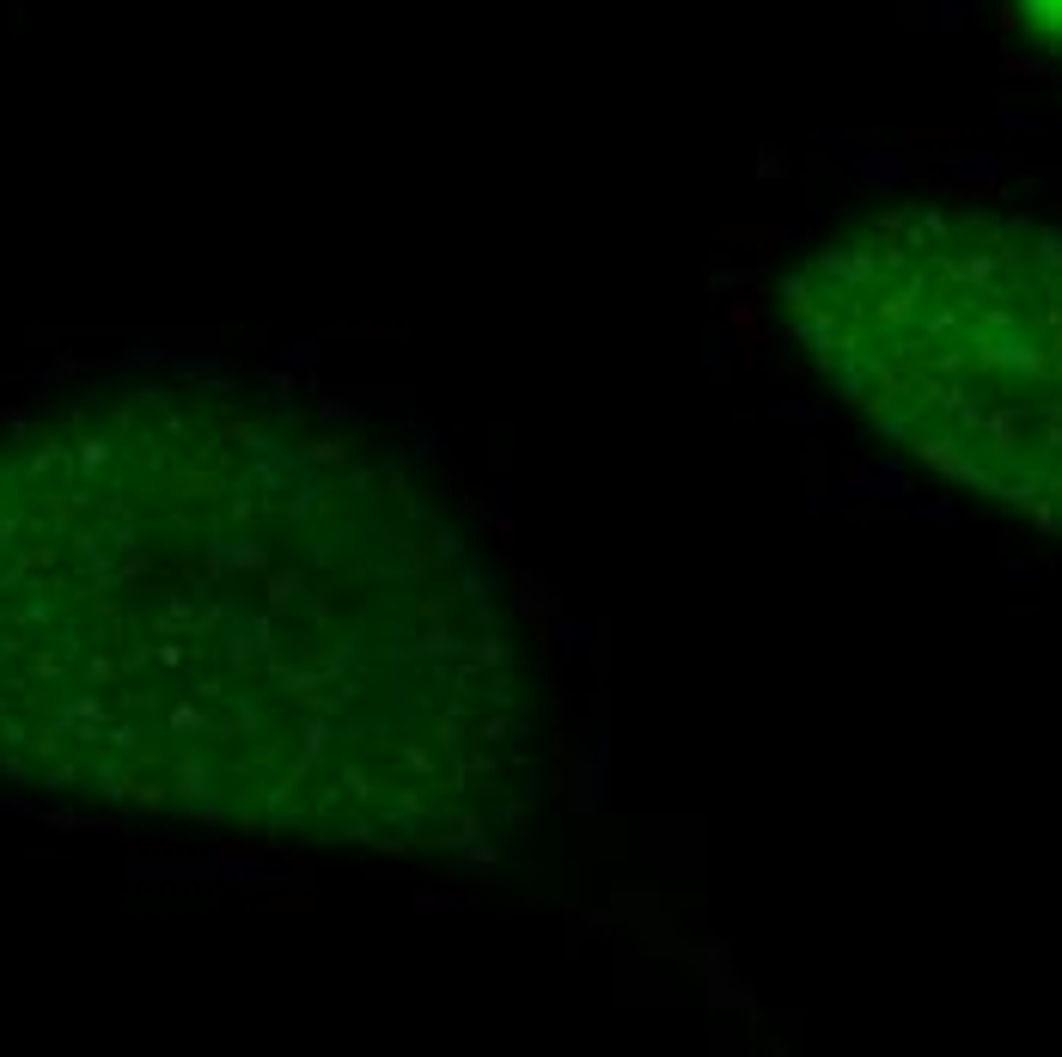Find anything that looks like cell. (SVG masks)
I'll list each match as a JSON object with an SVG mask.
<instances>
[{
    "label": "cell",
    "instance_id": "1",
    "mask_svg": "<svg viewBox=\"0 0 1062 1057\" xmlns=\"http://www.w3.org/2000/svg\"><path fill=\"white\" fill-rule=\"evenodd\" d=\"M0 783L220 837L488 862L532 832L519 630L361 429L146 373L0 429Z\"/></svg>",
    "mask_w": 1062,
    "mask_h": 1057
},
{
    "label": "cell",
    "instance_id": "2",
    "mask_svg": "<svg viewBox=\"0 0 1062 1057\" xmlns=\"http://www.w3.org/2000/svg\"><path fill=\"white\" fill-rule=\"evenodd\" d=\"M825 385L940 483L1062 538V226L891 202L781 282Z\"/></svg>",
    "mask_w": 1062,
    "mask_h": 1057
},
{
    "label": "cell",
    "instance_id": "3",
    "mask_svg": "<svg viewBox=\"0 0 1062 1057\" xmlns=\"http://www.w3.org/2000/svg\"><path fill=\"white\" fill-rule=\"evenodd\" d=\"M1020 7H1025V19H1032L1044 38L1062 43V0H1020Z\"/></svg>",
    "mask_w": 1062,
    "mask_h": 1057
}]
</instances>
